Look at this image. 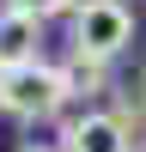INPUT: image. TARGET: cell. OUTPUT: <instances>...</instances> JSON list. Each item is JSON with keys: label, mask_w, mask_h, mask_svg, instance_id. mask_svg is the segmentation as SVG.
<instances>
[{"label": "cell", "mask_w": 146, "mask_h": 152, "mask_svg": "<svg viewBox=\"0 0 146 152\" xmlns=\"http://www.w3.org/2000/svg\"><path fill=\"white\" fill-rule=\"evenodd\" d=\"M128 43H134V12H128V0H79V6H73V55L110 67Z\"/></svg>", "instance_id": "6da1fadb"}, {"label": "cell", "mask_w": 146, "mask_h": 152, "mask_svg": "<svg viewBox=\"0 0 146 152\" xmlns=\"http://www.w3.org/2000/svg\"><path fill=\"white\" fill-rule=\"evenodd\" d=\"M67 104V85H61V67L49 61H24V67H6L0 73V110L18 122H49L61 116Z\"/></svg>", "instance_id": "7a4b0ae2"}, {"label": "cell", "mask_w": 146, "mask_h": 152, "mask_svg": "<svg viewBox=\"0 0 146 152\" xmlns=\"http://www.w3.org/2000/svg\"><path fill=\"white\" fill-rule=\"evenodd\" d=\"M61 152H134V134L116 110H85L61 122Z\"/></svg>", "instance_id": "3957f363"}, {"label": "cell", "mask_w": 146, "mask_h": 152, "mask_svg": "<svg viewBox=\"0 0 146 152\" xmlns=\"http://www.w3.org/2000/svg\"><path fill=\"white\" fill-rule=\"evenodd\" d=\"M36 43H43V18H31V12H0V67H24V61H36Z\"/></svg>", "instance_id": "277c9868"}, {"label": "cell", "mask_w": 146, "mask_h": 152, "mask_svg": "<svg viewBox=\"0 0 146 152\" xmlns=\"http://www.w3.org/2000/svg\"><path fill=\"white\" fill-rule=\"evenodd\" d=\"M61 85H67V97H97V91H110V67L73 55L67 67H61Z\"/></svg>", "instance_id": "5b68a950"}, {"label": "cell", "mask_w": 146, "mask_h": 152, "mask_svg": "<svg viewBox=\"0 0 146 152\" xmlns=\"http://www.w3.org/2000/svg\"><path fill=\"white\" fill-rule=\"evenodd\" d=\"M6 6H12V12H31V18H61V12L73 18L79 0H6Z\"/></svg>", "instance_id": "8992f818"}, {"label": "cell", "mask_w": 146, "mask_h": 152, "mask_svg": "<svg viewBox=\"0 0 146 152\" xmlns=\"http://www.w3.org/2000/svg\"><path fill=\"white\" fill-rule=\"evenodd\" d=\"M24 152H49V146H24Z\"/></svg>", "instance_id": "52a82bcc"}, {"label": "cell", "mask_w": 146, "mask_h": 152, "mask_svg": "<svg viewBox=\"0 0 146 152\" xmlns=\"http://www.w3.org/2000/svg\"><path fill=\"white\" fill-rule=\"evenodd\" d=\"M0 73H6V67H0Z\"/></svg>", "instance_id": "ba28073f"}]
</instances>
